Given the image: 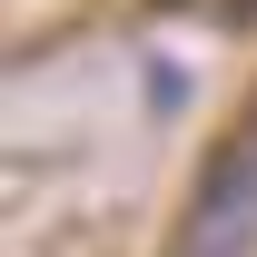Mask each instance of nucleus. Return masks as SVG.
Wrapping results in <instances>:
<instances>
[{"label": "nucleus", "instance_id": "1", "mask_svg": "<svg viewBox=\"0 0 257 257\" xmlns=\"http://www.w3.org/2000/svg\"><path fill=\"white\" fill-rule=\"evenodd\" d=\"M247 247H257V139H237L198 178L188 218H178V257H247Z\"/></svg>", "mask_w": 257, "mask_h": 257}, {"label": "nucleus", "instance_id": "2", "mask_svg": "<svg viewBox=\"0 0 257 257\" xmlns=\"http://www.w3.org/2000/svg\"><path fill=\"white\" fill-rule=\"evenodd\" d=\"M247 139H257V119H247Z\"/></svg>", "mask_w": 257, "mask_h": 257}]
</instances>
